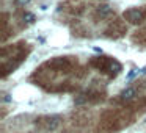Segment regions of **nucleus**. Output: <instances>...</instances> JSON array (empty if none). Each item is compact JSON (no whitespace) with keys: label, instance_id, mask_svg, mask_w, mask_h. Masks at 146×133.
Wrapping results in <instances>:
<instances>
[{"label":"nucleus","instance_id":"f257e3e1","mask_svg":"<svg viewBox=\"0 0 146 133\" xmlns=\"http://www.w3.org/2000/svg\"><path fill=\"white\" fill-rule=\"evenodd\" d=\"M36 124L41 125L46 132H55L60 127L61 119H60V116H44V117L36 119Z\"/></svg>","mask_w":146,"mask_h":133},{"label":"nucleus","instance_id":"f03ea898","mask_svg":"<svg viewBox=\"0 0 146 133\" xmlns=\"http://www.w3.org/2000/svg\"><path fill=\"white\" fill-rule=\"evenodd\" d=\"M124 19L130 24H140L146 19V13L140 8H130L124 13Z\"/></svg>","mask_w":146,"mask_h":133},{"label":"nucleus","instance_id":"7ed1b4c3","mask_svg":"<svg viewBox=\"0 0 146 133\" xmlns=\"http://www.w3.org/2000/svg\"><path fill=\"white\" fill-rule=\"evenodd\" d=\"M135 95H137V89L133 88V86H129V88H126V89L121 91L119 99L123 102H130L132 99H135Z\"/></svg>","mask_w":146,"mask_h":133},{"label":"nucleus","instance_id":"20e7f679","mask_svg":"<svg viewBox=\"0 0 146 133\" xmlns=\"http://www.w3.org/2000/svg\"><path fill=\"white\" fill-rule=\"evenodd\" d=\"M110 16H111V8L107 7V5L99 7L98 10H96V14H94L96 19H107V17H110Z\"/></svg>","mask_w":146,"mask_h":133},{"label":"nucleus","instance_id":"39448f33","mask_svg":"<svg viewBox=\"0 0 146 133\" xmlns=\"http://www.w3.org/2000/svg\"><path fill=\"white\" fill-rule=\"evenodd\" d=\"M24 19H25V20H27V22H29V24L35 22V16H33L32 13H25V14H24Z\"/></svg>","mask_w":146,"mask_h":133},{"label":"nucleus","instance_id":"423d86ee","mask_svg":"<svg viewBox=\"0 0 146 133\" xmlns=\"http://www.w3.org/2000/svg\"><path fill=\"white\" fill-rule=\"evenodd\" d=\"M29 2H30V0H14V3H16V5H21V7H22V5H27Z\"/></svg>","mask_w":146,"mask_h":133}]
</instances>
